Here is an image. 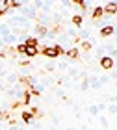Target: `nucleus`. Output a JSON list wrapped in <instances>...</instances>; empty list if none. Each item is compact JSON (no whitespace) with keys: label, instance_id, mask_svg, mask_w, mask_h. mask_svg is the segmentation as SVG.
I'll use <instances>...</instances> for the list:
<instances>
[{"label":"nucleus","instance_id":"obj_1","mask_svg":"<svg viewBox=\"0 0 117 130\" xmlns=\"http://www.w3.org/2000/svg\"><path fill=\"white\" fill-rule=\"evenodd\" d=\"M39 48V54H43V56H46V58H58V56H61V54H65V50L61 48V45H39L37 46Z\"/></svg>","mask_w":117,"mask_h":130},{"label":"nucleus","instance_id":"obj_16","mask_svg":"<svg viewBox=\"0 0 117 130\" xmlns=\"http://www.w3.org/2000/svg\"><path fill=\"white\" fill-rule=\"evenodd\" d=\"M8 119H9V111L0 110V121H8Z\"/></svg>","mask_w":117,"mask_h":130},{"label":"nucleus","instance_id":"obj_21","mask_svg":"<svg viewBox=\"0 0 117 130\" xmlns=\"http://www.w3.org/2000/svg\"><path fill=\"white\" fill-rule=\"evenodd\" d=\"M19 65H21V67H28V65H30V61H21Z\"/></svg>","mask_w":117,"mask_h":130},{"label":"nucleus","instance_id":"obj_3","mask_svg":"<svg viewBox=\"0 0 117 130\" xmlns=\"http://www.w3.org/2000/svg\"><path fill=\"white\" fill-rule=\"evenodd\" d=\"M101 67H102L104 71L113 69V58H112V56H102V58H101Z\"/></svg>","mask_w":117,"mask_h":130},{"label":"nucleus","instance_id":"obj_7","mask_svg":"<svg viewBox=\"0 0 117 130\" xmlns=\"http://www.w3.org/2000/svg\"><path fill=\"white\" fill-rule=\"evenodd\" d=\"M24 45H26V46H39V39L34 37V35H30V37H26Z\"/></svg>","mask_w":117,"mask_h":130},{"label":"nucleus","instance_id":"obj_4","mask_svg":"<svg viewBox=\"0 0 117 130\" xmlns=\"http://www.w3.org/2000/svg\"><path fill=\"white\" fill-rule=\"evenodd\" d=\"M113 32H115L113 24H106V26L101 28V35H102V37H110V35H113Z\"/></svg>","mask_w":117,"mask_h":130},{"label":"nucleus","instance_id":"obj_9","mask_svg":"<svg viewBox=\"0 0 117 130\" xmlns=\"http://www.w3.org/2000/svg\"><path fill=\"white\" fill-rule=\"evenodd\" d=\"M11 8H19V2H17V0H4V9L8 11Z\"/></svg>","mask_w":117,"mask_h":130},{"label":"nucleus","instance_id":"obj_15","mask_svg":"<svg viewBox=\"0 0 117 130\" xmlns=\"http://www.w3.org/2000/svg\"><path fill=\"white\" fill-rule=\"evenodd\" d=\"M24 48H26V45H24V43H21V45H17V46H15V52H17V54H22V56H24Z\"/></svg>","mask_w":117,"mask_h":130},{"label":"nucleus","instance_id":"obj_2","mask_svg":"<svg viewBox=\"0 0 117 130\" xmlns=\"http://www.w3.org/2000/svg\"><path fill=\"white\" fill-rule=\"evenodd\" d=\"M102 11H104V15H115V11H117V4H115V0H110V2L102 8Z\"/></svg>","mask_w":117,"mask_h":130},{"label":"nucleus","instance_id":"obj_12","mask_svg":"<svg viewBox=\"0 0 117 130\" xmlns=\"http://www.w3.org/2000/svg\"><path fill=\"white\" fill-rule=\"evenodd\" d=\"M19 82H21V84H24L26 87L34 86V84H32V78H30V76H22V78H19Z\"/></svg>","mask_w":117,"mask_h":130},{"label":"nucleus","instance_id":"obj_23","mask_svg":"<svg viewBox=\"0 0 117 130\" xmlns=\"http://www.w3.org/2000/svg\"><path fill=\"white\" fill-rule=\"evenodd\" d=\"M4 15H6V9H4V8H0V17H4Z\"/></svg>","mask_w":117,"mask_h":130},{"label":"nucleus","instance_id":"obj_11","mask_svg":"<svg viewBox=\"0 0 117 130\" xmlns=\"http://www.w3.org/2000/svg\"><path fill=\"white\" fill-rule=\"evenodd\" d=\"M82 22H84V17L82 15H73V24L74 26H82Z\"/></svg>","mask_w":117,"mask_h":130},{"label":"nucleus","instance_id":"obj_10","mask_svg":"<svg viewBox=\"0 0 117 130\" xmlns=\"http://www.w3.org/2000/svg\"><path fill=\"white\" fill-rule=\"evenodd\" d=\"M21 119H22V121H24V123H26V125H30V123L34 121V115L30 113V111H22V113H21Z\"/></svg>","mask_w":117,"mask_h":130},{"label":"nucleus","instance_id":"obj_5","mask_svg":"<svg viewBox=\"0 0 117 130\" xmlns=\"http://www.w3.org/2000/svg\"><path fill=\"white\" fill-rule=\"evenodd\" d=\"M24 56L36 58V56H39V48H37V46H26V48H24Z\"/></svg>","mask_w":117,"mask_h":130},{"label":"nucleus","instance_id":"obj_19","mask_svg":"<svg viewBox=\"0 0 117 130\" xmlns=\"http://www.w3.org/2000/svg\"><path fill=\"white\" fill-rule=\"evenodd\" d=\"M21 106H22V100H15V102L11 104V108H13V110H17V108H21Z\"/></svg>","mask_w":117,"mask_h":130},{"label":"nucleus","instance_id":"obj_18","mask_svg":"<svg viewBox=\"0 0 117 130\" xmlns=\"http://www.w3.org/2000/svg\"><path fill=\"white\" fill-rule=\"evenodd\" d=\"M80 45H82V50H86V52L91 50V43H89V41H82Z\"/></svg>","mask_w":117,"mask_h":130},{"label":"nucleus","instance_id":"obj_6","mask_svg":"<svg viewBox=\"0 0 117 130\" xmlns=\"http://www.w3.org/2000/svg\"><path fill=\"white\" fill-rule=\"evenodd\" d=\"M102 15H104V11H102V8H101V6L93 8V11H91V19H93V21H98Z\"/></svg>","mask_w":117,"mask_h":130},{"label":"nucleus","instance_id":"obj_22","mask_svg":"<svg viewBox=\"0 0 117 130\" xmlns=\"http://www.w3.org/2000/svg\"><path fill=\"white\" fill-rule=\"evenodd\" d=\"M8 54H6V50H0V58H6Z\"/></svg>","mask_w":117,"mask_h":130},{"label":"nucleus","instance_id":"obj_20","mask_svg":"<svg viewBox=\"0 0 117 130\" xmlns=\"http://www.w3.org/2000/svg\"><path fill=\"white\" fill-rule=\"evenodd\" d=\"M52 32H54V34H60V32H61V26H60V24H56L54 28H52Z\"/></svg>","mask_w":117,"mask_h":130},{"label":"nucleus","instance_id":"obj_17","mask_svg":"<svg viewBox=\"0 0 117 130\" xmlns=\"http://www.w3.org/2000/svg\"><path fill=\"white\" fill-rule=\"evenodd\" d=\"M71 2H73L74 6H78L80 9H86V2H84V0H71Z\"/></svg>","mask_w":117,"mask_h":130},{"label":"nucleus","instance_id":"obj_14","mask_svg":"<svg viewBox=\"0 0 117 130\" xmlns=\"http://www.w3.org/2000/svg\"><path fill=\"white\" fill-rule=\"evenodd\" d=\"M36 30H37V34H39V35H46V34H48V28H46V26H43V24L36 26Z\"/></svg>","mask_w":117,"mask_h":130},{"label":"nucleus","instance_id":"obj_8","mask_svg":"<svg viewBox=\"0 0 117 130\" xmlns=\"http://www.w3.org/2000/svg\"><path fill=\"white\" fill-rule=\"evenodd\" d=\"M65 54L71 58V60H78V56H80V52H78V48L74 46V48H69V50H65Z\"/></svg>","mask_w":117,"mask_h":130},{"label":"nucleus","instance_id":"obj_13","mask_svg":"<svg viewBox=\"0 0 117 130\" xmlns=\"http://www.w3.org/2000/svg\"><path fill=\"white\" fill-rule=\"evenodd\" d=\"M32 102V95H30V91H24V95H22V104H30Z\"/></svg>","mask_w":117,"mask_h":130}]
</instances>
